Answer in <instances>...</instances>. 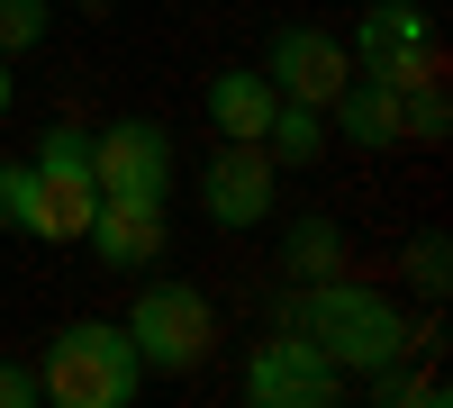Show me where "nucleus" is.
Here are the masks:
<instances>
[{
    "label": "nucleus",
    "mask_w": 453,
    "mask_h": 408,
    "mask_svg": "<svg viewBox=\"0 0 453 408\" xmlns=\"http://www.w3.org/2000/svg\"><path fill=\"white\" fill-rule=\"evenodd\" d=\"M345 264H354V245H345V227H335L326 209L281 218V273L290 281H326V273H345Z\"/></svg>",
    "instance_id": "nucleus-13"
},
{
    "label": "nucleus",
    "mask_w": 453,
    "mask_h": 408,
    "mask_svg": "<svg viewBox=\"0 0 453 408\" xmlns=\"http://www.w3.org/2000/svg\"><path fill=\"white\" fill-rule=\"evenodd\" d=\"M100 209V181H91V127H46L27 155V236L36 245H82Z\"/></svg>",
    "instance_id": "nucleus-4"
},
{
    "label": "nucleus",
    "mask_w": 453,
    "mask_h": 408,
    "mask_svg": "<svg viewBox=\"0 0 453 408\" xmlns=\"http://www.w3.org/2000/svg\"><path fill=\"white\" fill-rule=\"evenodd\" d=\"M326 136H345L354 155H390L399 145V91L372 82V73H354V82L326 100Z\"/></svg>",
    "instance_id": "nucleus-11"
},
{
    "label": "nucleus",
    "mask_w": 453,
    "mask_h": 408,
    "mask_svg": "<svg viewBox=\"0 0 453 408\" xmlns=\"http://www.w3.org/2000/svg\"><path fill=\"white\" fill-rule=\"evenodd\" d=\"M119 327H127V345L145 363V381H155V373L181 381V373H200V363L218 354V300L200 281H145Z\"/></svg>",
    "instance_id": "nucleus-3"
},
{
    "label": "nucleus",
    "mask_w": 453,
    "mask_h": 408,
    "mask_svg": "<svg viewBox=\"0 0 453 408\" xmlns=\"http://www.w3.org/2000/svg\"><path fill=\"white\" fill-rule=\"evenodd\" d=\"M399 281L418 290V300H444V290H453V245H444V227H418V236H408Z\"/></svg>",
    "instance_id": "nucleus-15"
},
{
    "label": "nucleus",
    "mask_w": 453,
    "mask_h": 408,
    "mask_svg": "<svg viewBox=\"0 0 453 408\" xmlns=\"http://www.w3.org/2000/svg\"><path fill=\"white\" fill-rule=\"evenodd\" d=\"M10 100H19V73H10V55H0V119H10Z\"/></svg>",
    "instance_id": "nucleus-21"
},
{
    "label": "nucleus",
    "mask_w": 453,
    "mask_h": 408,
    "mask_svg": "<svg viewBox=\"0 0 453 408\" xmlns=\"http://www.w3.org/2000/svg\"><path fill=\"white\" fill-rule=\"evenodd\" d=\"M363 390L381 408H444V373L426 363V373H408V363H381V373H363Z\"/></svg>",
    "instance_id": "nucleus-16"
},
{
    "label": "nucleus",
    "mask_w": 453,
    "mask_h": 408,
    "mask_svg": "<svg viewBox=\"0 0 453 408\" xmlns=\"http://www.w3.org/2000/svg\"><path fill=\"white\" fill-rule=\"evenodd\" d=\"M0 408H36V363H0Z\"/></svg>",
    "instance_id": "nucleus-20"
},
{
    "label": "nucleus",
    "mask_w": 453,
    "mask_h": 408,
    "mask_svg": "<svg viewBox=\"0 0 453 408\" xmlns=\"http://www.w3.org/2000/svg\"><path fill=\"white\" fill-rule=\"evenodd\" d=\"M200 209H209V227H263V218L281 209V164L263 155V145L245 136H218V155L200 164Z\"/></svg>",
    "instance_id": "nucleus-8"
},
{
    "label": "nucleus",
    "mask_w": 453,
    "mask_h": 408,
    "mask_svg": "<svg viewBox=\"0 0 453 408\" xmlns=\"http://www.w3.org/2000/svg\"><path fill=\"white\" fill-rule=\"evenodd\" d=\"M281 327H299V336H309L345 381H363V373H381V363H408V354H418V327H408V309L390 300V290L354 281V273L290 281Z\"/></svg>",
    "instance_id": "nucleus-1"
},
{
    "label": "nucleus",
    "mask_w": 453,
    "mask_h": 408,
    "mask_svg": "<svg viewBox=\"0 0 453 408\" xmlns=\"http://www.w3.org/2000/svg\"><path fill=\"white\" fill-rule=\"evenodd\" d=\"M91 181H100V200H145V209H164L173 200V181H181V155H173V136L155 119H109L91 136Z\"/></svg>",
    "instance_id": "nucleus-6"
},
{
    "label": "nucleus",
    "mask_w": 453,
    "mask_h": 408,
    "mask_svg": "<svg viewBox=\"0 0 453 408\" xmlns=\"http://www.w3.org/2000/svg\"><path fill=\"white\" fill-rule=\"evenodd\" d=\"M254 408H335L345 399V373L299 336V327H273L254 354H245V381H236Z\"/></svg>",
    "instance_id": "nucleus-7"
},
{
    "label": "nucleus",
    "mask_w": 453,
    "mask_h": 408,
    "mask_svg": "<svg viewBox=\"0 0 453 408\" xmlns=\"http://www.w3.org/2000/svg\"><path fill=\"white\" fill-rule=\"evenodd\" d=\"M399 136H418V145H444V136H453L444 82H418V91H399Z\"/></svg>",
    "instance_id": "nucleus-18"
},
{
    "label": "nucleus",
    "mask_w": 453,
    "mask_h": 408,
    "mask_svg": "<svg viewBox=\"0 0 453 408\" xmlns=\"http://www.w3.org/2000/svg\"><path fill=\"white\" fill-rule=\"evenodd\" d=\"M82 245L100 254L109 273H155V264H164V209H145V200H100L91 227H82Z\"/></svg>",
    "instance_id": "nucleus-10"
},
{
    "label": "nucleus",
    "mask_w": 453,
    "mask_h": 408,
    "mask_svg": "<svg viewBox=\"0 0 453 408\" xmlns=\"http://www.w3.org/2000/svg\"><path fill=\"white\" fill-rule=\"evenodd\" d=\"M345 55H354V73H372V82H390V91L444 82V46H435L426 0H372L354 19V36H345Z\"/></svg>",
    "instance_id": "nucleus-5"
},
{
    "label": "nucleus",
    "mask_w": 453,
    "mask_h": 408,
    "mask_svg": "<svg viewBox=\"0 0 453 408\" xmlns=\"http://www.w3.org/2000/svg\"><path fill=\"white\" fill-rule=\"evenodd\" d=\"M0 227L27 236V164H0Z\"/></svg>",
    "instance_id": "nucleus-19"
},
{
    "label": "nucleus",
    "mask_w": 453,
    "mask_h": 408,
    "mask_svg": "<svg viewBox=\"0 0 453 408\" xmlns=\"http://www.w3.org/2000/svg\"><path fill=\"white\" fill-rule=\"evenodd\" d=\"M263 155H273L281 173L318 164V155H326V109H318V100H281V109H273V127H263Z\"/></svg>",
    "instance_id": "nucleus-14"
},
{
    "label": "nucleus",
    "mask_w": 453,
    "mask_h": 408,
    "mask_svg": "<svg viewBox=\"0 0 453 408\" xmlns=\"http://www.w3.org/2000/svg\"><path fill=\"white\" fill-rule=\"evenodd\" d=\"M145 390V363L119 318H64L36 354V399L55 408H127Z\"/></svg>",
    "instance_id": "nucleus-2"
},
{
    "label": "nucleus",
    "mask_w": 453,
    "mask_h": 408,
    "mask_svg": "<svg viewBox=\"0 0 453 408\" xmlns=\"http://www.w3.org/2000/svg\"><path fill=\"white\" fill-rule=\"evenodd\" d=\"M263 73H273V91L281 100H335L354 82V55H345V36L335 27H309V19H290V27H273V46H263Z\"/></svg>",
    "instance_id": "nucleus-9"
},
{
    "label": "nucleus",
    "mask_w": 453,
    "mask_h": 408,
    "mask_svg": "<svg viewBox=\"0 0 453 408\" xmlns=\"http://www.w3.org/2000/svg\"><path fill=\"white\" fill-rule=\"evenodd\" d=\"M273 109H281V91H273V73H263V64H236V73H218V82H209V127H218V136L263 145Z\"/></svg>",
    "instance_id": "nucleus-12"
},
{
    "label": "nucleus",
    "mask_w": 453,
    "mask_h": 408,
    "mask_svg": "<svg viewBox=\"0 0 453 408\" xmlns=\"http://www.w3.org/2000/svg\"><path fill=\"white\" fill-rule=\"evenodd\" d=\"M46 36H55V0H0V55H36V46H46Z\"/></svg>",
    "instance_id": "nucleus-17"
}]
</instances>
